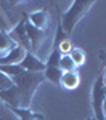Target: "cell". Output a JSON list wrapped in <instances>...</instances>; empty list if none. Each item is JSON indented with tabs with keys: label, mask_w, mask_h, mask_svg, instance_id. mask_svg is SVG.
<instances>
[{
	"label": "cell",
	"mask_w": 106,
	"mask_h": 120,
	"mask_svg": "<svg viewBox=\"0 0 106 120\" xmlns=\"http://www.w3.org/2000/svg\"><path fill=\"white\" fill-rule=\"evenodd\" d=\"M26 55V50L23 46L16 45L13 50H10L7 55L0 56V66H11V64H19L23 58Z\"/></svg>",
	"instance_id": "cell-8"
},
{
	"label": "cell",
	"mask_w": 106,
	"mask_h": 120,
	"mask_svg": "<svg viewBox=\"0 0 106 120\" xmlns=\"http://www.w3.org/2000/svg\"><path fill=\"white\" fill-rule=\"evenodd\" d=\"M93 5H95L93 0H76V2H72L69 10H66L63 13V16H61V29H63V32L71 34L74 30V27L77 26V22L82 19V16Z\"/></svg>",
	"instance_id": "cell-2"
},
{
	"label": "cell",
	"mask_w": 106,
	"mask_h": 120,
	"mask_svg": "<svg viewBox=\"0 0 106 120\" xmlns=\"http://www.w3.org/2000/svg\"><path fill=\"white\" fill-rule=\"evenodd\" d=\"M43 74H31L26 72L23 77H19L15 82V86L0 91V99L7 104L8 109L13 107H21V109H29L31 102H32V96L39 85L43 82Z\"/></svg>",
	"instance_id": "cell-1"
},
{
	"label": "cell",
	"mask_w": 106,
	"mask_h": 120,
	"mask_svg": "<svg viewBox=\"0 0 106 120\" xmlns=\"http://www.w3.org/2000/svg\"><path fill=\"white\" fill-rule=\"evenodd\" d=\"M27 22H31L35 29L45 32V29H48V26H50V15H48L47 10L32 11V13L27 16Z\"/></svg>",
	"instance_id": "cell-7"
},
{
	"label": "cell",
	"mask_w": 106,
	"mask_h": 120,
	"mask_svg": "<svg viewBox=\"0 0 106 120\" xmlns=\"http://www.w3.org/2000/svg\"><path fill=\"white\" fill-rule=\"evenodd\" d=\"M59 59H61V53L58 51L56 48H53V51L50 53V56H48V61H47V67H58V64H59Z\"/></svg>",
	"instance_id": "cell-17"
},
{
	"label": "cell",
	"mask_w": 106,
	"mask_h": 120,
	"mask_svg": "<svg viewBox=\"0 0 106 120\" xmlns=\"http://www.w3.org/2000/svg\"><path fill=\"white\" fill-rule=\"evenodd\" d=\"M58 67H59L61 72H72V71H76V64L72 63V59H71V56H69V55L61 56Z\"/></svg>",
	"instance_id": "cell-14"
},
{
	"label": "cell",
	"mask_w": 106,
	"mask_h": 120,
	"mask_svg": "<svg viewBox=\"0 0 106 120\" xmlns=\"http://www.w3.org/2000/svg\"><path fill=\"white\" fill-rule=\"evenodd\" d=\"M19 66L31 74H43V71L47 69V66L43 61H40V58L37 55H34L32 51H26V55L23 58V61L19 63Z\"/></svg>",
	"instance_id": "cell-5"
},
{
	"label": "cell",
	"mask_w": 106,
	"mask_h": 120,
	"mask_svg": "<svg viewBox=\"0 0 106 120\" xmlns=\"http://www.w3.org/2000/svg\"><path fill=\"white\" fill-rule=\"evenodd\" d=\"M26 34H27V38H29L31 50H32V53L35 55V51H39V48H40L42 43L45 42V32L35 29L31 22L26 21Z\"/></svg>",
	"instance_id": "cell-6"
},
{
	"label": "cell",
	"mask_w": 106,
	"mask_h": 120,
	"mask_svg": "<svg viewBox=\"0 0 106 120\" xmlns=\"http://www.w3.org/2000/svg\"><path fill=\"white\" fill-rule=\"evenodd\" d=\"M80 83V75L77 71H72V72H63L61 75V82L59 85L66 90H76Z\"/></svg>",
	"instance_id": "cell-9"
},
{
	"label": "cell",
	"mask_w": 106,
	"mask_h": 120,
	"mask_svg": "<svg viewBox=\"0 0 106 120\" xmlns=\"http://www.w3.org/2000/svg\"><path fill=\"white\" fill-rule=\"evenodd\" d=\"M16 46V43L10 38L8 32H5V30H0V56L7 55L10 50H13Z\"/></svg>",
	"instance_id": "cell-12"
},
{
	"label": "cell",
	"mask_w": 106,
	"mask_h": 120,
	"mask_svg": "<svg viewBox=\"0 0 106 120\" xmlns=\"http://www.w3.org/2000/svg\"><path fill=\"white\" fill-rule=\"evenodd\" d=\"M0 72H3L5 75H8L11 80H16L19 77L26 74V71L19 64H11V66H0Z\"/></svg>",
	"instance_id": "cell-11"
},
{
	"label": "cell",
	"mask_w": 106,
	"mask_h": 120,
	"mask_svg": "<svg viewBox=\"0 0 106 120\" xmlns=\"http://www.w3.org/2000/svg\"><path fill=\"white\" fill-rule=\"evenodd\" d=\"M69 56H71L72 63L76 64V67H79V66H82L85 63V51L82 48H72V51L69 53Z\"/></svg>",
	"instance_id": "cell-16"
},
{
	"label": "cell",
	"mask_w": 106,
	"mask_h": 120,
	"mask_svg": "<svg viewBox=\"0 0 106 120\" xmlns=\"http://www.w3.org/2000/svg\"><path fill=\"white\" fill-rule=\"evenodd\" d=\"M10 111L13 112L15 115H18L21 120H43V119H45L42 114H39V112H34V111H31V109L13 107V109H10Z\"/></svg>",
	"instance_id": "cell-10"
},
{
	"label": "cell",
	"mask_w": 106,
	"mask_h": 120,
	"mask_svg": "<svg viewBox=\"0 0 106 120\" xmlns=\"http://www.w3.org/2000/svg\"><path fill=\"white\" fill-rule=\"evenodd\" d=\"M106 96V85L103 83V79H96L92 88V107H93V114H95V120H105L106 114L103 111V101Z\"/></svg>",
	"instance_id": "cell-3"
},
{
	"label": "cell",
	"mask_w": 106,
	"mask_h": 120,
	"mask_svg": "<svg viewBox=\"0 0 106 120\" xmlns=\"http://www.w3.org/2000/svg\"><path fill=\"white\" fill-rule=\"evenodd\" d=\"M26 21H27V16H24L21 22H18L15 27L8 32L10 38L16 43V45L23 46L26 51H31V45H29V38L27 34H26Z\"/></svg>",
	"instance_id": "cell-4"
},
{
	"label": "cell",
	"mask_w": 106,
	"mask_h": 120,
	"mask_svg": "<svg viewBox=\"0 0 106 120\" xmlns=\"http://www.w3.org/2000/svg\"><path fill=\"white\" fill-rule=\"evenodd\" d=\"M15 86V82L10 79L8 75H5L3 72H0V91H5Z\"/></svg>",
	"instance_id": "cell-18"
},
{
	"label": "cell",
	"mask_w": 106,
	"mask_h": 120,
	"mask_svg": "<svg viewBox=\"0 0 106 120\" xmlns=\"http://www.w3.org/2000/svg\"><path fill=\"white\" fill-rule=\"evenodd\" d=\"M105 120H106V117H105Z\"/></svg>",
	"instance_id": "cell-22"
},
{
	"label": "cell",
	"mask_w": 106,
	"mask_h": 120,
	"mask_svg": "<svg viewBox=\"0 0 106 120\" xmlns=\"http://www.w3.org/2000/svg\"><path fill=\"white\" fill-rule=\"evenodd\" d=\"M101 79H103V83L106 85V67H105V72H103V77H101Z\"/></svg>",
	"instance_id": "cell-19"
},
{
	"label": "cell",
	"mask_w": 106,
	"mask_h": 120,
	"mask_svg": "<svg viewBox=\"0 0 106 120\" xmlns=\"http://www.w3.org/2000/svg\"><path fill=\"white\" fill-rule=\"evenodd\" d=\"M103 111H105V114H106V96H105V101H103Z\"/></svg>",
	"instance_id": "cell-20"
},
{
	"label": "cell",
	"mask_w": 106,
	"mask_h": 120,
	"mask_svg": "<svg viewBox=\"0 0 106 120\" xmlns=\"http://www.w3.org/2000/svg\"><path fill=\"white\" fill-rule=\"evenodd\" d=\"M61 75H63V72L59 71V67H47L43 71V79L48 80V82H51L53 85H59Z\"/></svg>",
	"instance_id": "cell-13"
},
{
	"label": "cell",
	"mask_w": 106,
	"mask_h": 120,
	"mask_svg": "<svg viewBox=\"0 0 106 120\" xmlns=\"http://www.w3.org/2000/svg\"><path fill=\"white\" fill-rule=\"evenodd\" d=\"M55 48L61 53V56H64V55H69V53L72 51L74 46H72V42L69 40V37H64V38H61V40L58 42Z\"/></svg>",
	"instance_id": "cell-15"
},
{
	"label": "cell",
	"mask_w": 106,
	"mask_h": 120,
	"mask_svg": "<svg viewBox=\"0 0 106 120\" xmlns=\"http://www.w3.org/2000/svg\"><path fill=\"white\" fill-rule=\"evenodd\" d=\"M87 120H95V119H93V117H92V119H87Z\"/></svg>",
	"instance_id": "cell-21"
}]
</instances>
